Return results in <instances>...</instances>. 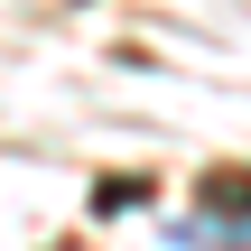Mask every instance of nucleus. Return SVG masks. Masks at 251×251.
Listing matches in <instances>:
<instances>
[{"label": "nucleus", "instance_id": "nucleus-1", "mask_svg": "<svg viewBox=\"0 0 251 251\" xmlns=\"http://www.w3.org/2000/svg\"><path fill=\"white\" fill-rule=\"evenodd\" d=\"M205 205H214V214H251V177H214Z\"/></svg>", "mask_w": 251, "mask_h": 251}]
</instances>
